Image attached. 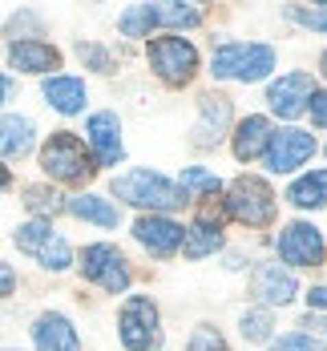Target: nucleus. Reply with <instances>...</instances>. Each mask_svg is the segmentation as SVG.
I'll list each match as a JSON object with an SVG mask.
<instances>
[{"label":"nucleus","instance_id":"f257e3e1","mask_svg":"<svg viewBox=\"0 0 327 351\" xmlns=\"http://www.w3.org/2000/svg\"><path fill=\"white\" fill-rule=\"evenodd\" d=\"M113 194L134 202V206H149V210H174V206L186 202L174 182H166L162 174H149V170H134V174L113 178Z\"/></svg>","mask_w":327,"mask_h":351},{"label":"nucleus","instance_id":"f03ea898","mask_svg":"<svg viewBox=\"0 0 327 351\" xmlns=\"http://www.w3.org/2000/svg\"><path fill=\"white\" fill-rule=\"evenodd\" d=\"M215 77H230V81H258L275 69V49L271 45H222L210 61Z\"/></svg>","mask_w":327,"mask_h":351},{"label":"nucleus","instance_id":"7ed1b4c3","mask_svg":"<svg viewBox=\"0 0 327 351\" xmlns=\"http://www.w3.org/2000/svg\"><path fill=\"white\" fill-rule=\"evenodd\" d=\"M226 210L239 222H247V226H267L275 218V194H271V186L263 178L243 174L234 178L230 190H226Z\"/></svg>","mask_w":327,"mask_h":351},{"label":"nucleus","instance_id":"20e7f679","mask_svg":"<svg viewBox=\"0 0 327 351\" xmlns=\"http://www.w3.org/2000/svg\"><path fill=\"white\" fill-rule=\"evenodd\" d=\"M40 166H45V174L57 178V182H89L93 178V162H89L85 145L73 134H53L49 145L40 149Z\"/></svg>","mask_w":327,"mask_h":351},{"label":"nucleus","instance_id":"39448f33","mask_svg":"<svg viewBox=\"0 0 327 351\" xmlns=\"http://www.w3.org/2000/svg\"><path fill=\"white\" fill-rule=\"evenodd\" d=\"M149 65L166 85H186L194 77V69H198V53L182 36H158L149 45Z\"/></svg>","mask_w":327,"mask_h":351},{"label":"nucleus","instance_id":"423d86ee","mask_svg":"<svg viewBox=\"0 0 327 351\" xmlns=\"http://www.w3.org/2000/svg\"><path fill=\"white\" fill-rule=\"evenodd\" d=\"M16 246L25 250V254H33L40 267H49V271H65L73 263V250L69 243L40 218V222H25L21 230H16Z\"/></svg>","mask_w":327,"mask_h":351},{"label":"nucleus","instance_id":"0eeeda50","mask_svg":"<svg viewBox=\"0 0 327 351\" xmlns=\"http://www.w3.org/2000/svg\"><path fill=\"white\" fill-rule=\"evenodd\" d=\"M121 343H125V351L158 348V307L142 295L125 299V307H121Z\"/></svg>","mask_w":327,"mask_h":351},{"label":"nucleus","instance_id":"6e6552de","mask_svg":"<svg viewBox=\"0 0 327 351\" xmlns=\"http://www.w3.org/2000/svg\"><path fill=\"white\" fill-rule=\"evenodd\" d=\"M81 271H85V279L97 282V287H106L109 295H117V291H125L130 287V267H125V258L117 254V246H89L85 254H81Z\"/></svg>","mask_w":327,"mask_h":351},{"label":"nucleus","instance_id":"1a4fd4ad","mask_svg":"<svg viewBox=\"0 0 327 351\" xmlns=\"http://www.w3.org/2000/svg\"><path fill=\"white\" fill-rule=\"evenodd\" d=\"M311 154H315V138L303 134V130H279V134H271V141H267V166L275 174H291Z\"/></svg>","mask_w":327,"mask_h":351},{"label":"nucleus","instance_id":"9d476101","mask_svg":"<svg viewBox=\"0 0 327 351\" xmlns=\"http://www.w3.org/2000/svg\"><path fill=\"white\" fill-rule=\"evenodd\" d=\"M311 93H315L311 73H287V77H279L267 89V106L275 109L279 117H299L307 109V101H311Z\"/></svg>","mask_w":327,"mask_h":351},{"label":"nucleus","instance_id":"9b49d317","mask_svg":"<svg viewBox=\"0 0 327 351\" xmlns=\"http://www.w3.org/2000/svg\"><path fill=\"white\" fill-rule=\"evenodd\" d=\"M279 254L295 263V267H319L324 263V239L315 226L307 222H291L287 230L279 234Z\"/></svg>","mask_w":327,"mask_h":351},{"label":"nucleus","instance_id":"f8f14e48","mask_svg":"<svg viewBox=\"0 0 327 351\" xmlns=\"http://www.w3.org/2000/svg\"><path fill=\"white\" fill-rule=\"evenodd\" d=\"M134 234H138V243L145 246V250H154V254H174L182 246V230L178 222H170V218H162V214H145V218H138L134 222Z\"/></svg>","mask_w":327,"mask_h":351},{"label":"nucleus","instance_id":"ddd939ff","mask_svg":"<svg viewBox=\"0 0 327 351\" xmlns=\"http://www.w3.org/2000/svg\"><path fill=\"white\" fill-rule=\"evenodd\" d=\"M89 141H93V154H97L101 166H117L125 158V149H121V125H117L113 113H93L89 117Z\"/></svg>","mask_w":327,"mask_h":351},{"label":"nucleus","instance_id":"4468645a","mask_svg":"<svg viewBox=\"0 0 327 351\" xmlns=\"http://www.w3.org/2000/svg\"><path fill=\"white\" fill-rule=\"evenodd\" d=\"M295 291H299V287H295V275L283 271L279 263H263V267L254 271V295H258L263 303H279V307H283V303L295 299Z\"/></svg>","mask_w":327,"mask_h":351},{"label":"nucleus","instance_id":"2eb2a0df","mask_svg":"<svg viewBox=\"0 0 327 351\" xmlns=\"http://www.w3.org/2000/svg\"><path fill=\"white\" fill-rule=\"evenodd\" d=\"M222 246V230H218V214L215 210H202V218L182 234V250L186 258H206Z\"/></svg>","mask_w":327,"mask_h":351},{"label":"nucleus","instance_id":"dca6fc26","mask_svg":"<svg viewBox=\"0 0 327 351\" xmlns=\"http://www.w3.org/2000/svg\"><path fill=\"white\" fill-rule=\"evenodd\" d=\"M271 134H275V130H271L267 117H247V121H239V130H234V158H239V162L263 158Z\"/></svg>","mask_w":327,"mask_h":351},{"label":"nucleus","instance_id":"f3484780","mask_svg":"<svg viewBox=\"0 0 327 351\" xmlns=\"http://www.w3.org/2000/svg\"><path fill=\"white\" fill-rule=\"evenodd\" d=\"M36 351H77V331L65 315H40L33 327Z\"/></svg>","mask_w":327,"mask_h":351},{"label":"nucleus","instance_id":"a211bd4d","mask_svg":"<svg viewBox=\"0 0 327 351\" xmlns=\"http://www.w3.org/2000/svg\"><path fill=\"white\" fill-rule=\"evenodd\" d=\"M8 61L25 73H49V69L61 65V53L53 45H40V40H16L8 49Z\"/></svg>","mask_w":327,"mask_h":351},{"label":"nucleus","instance_id":"6ab92c4d","mask_svg":"<svg viewBox=\"0 0 327 351\" xmlns=\"http://www.w3.org/2000/svg\"><path fill=\"white\" fill-rule=\"evenodd\" d=\"M226 121H230V101L218 93H206L202 97V121H198V145H210V141L222 138Z\"/></svg>","mask_w":327,"mask_h":351},{"label":"nucleus","instance_id":"aec40b11","mask_svg":"<svg viewBox=\"0 0 327 351\" xmlns=\"http://www.w3.org/2000/svg\"><path fill=\"white\" fill-rule=\"evenodd\" d=\"M45 97L61 113H81L85 109V85L77 77H49L45 81Z\"/></svg>","mask_w":327,"mask_h":351},{"label":"nucleus","instance_id":"412c9836","mask_svg":"<svg viewBox=\"0 0 327 351\" xmlns=\"http://www.w3.org/2000/svg\"><path fill=\"white\" fill-rule=\"evenodd\" d=\"M33 149V121L29 117H0V154L4 158H21Z\"/></svg>","mask_w":327,"mask_h":351},{"label":"nucleus","instance_id":"4be33fe9","mask_svg":"<svg viewBox=\"0 0 327 351\" xmlns=\"http://www.w3.org/2000/svg\"><path fill=\"white\" fill-rule=\"evenodd\" d=\"M291 202L299 206V210H311V206H327V170H311V174H303L295 186H291L287 194Z\"/></svg>","mask_w":327,"mask_h":351},{"label":"nucleus","instance_id":"5701e85b","mask_svg":"<svg viewBox=\"0 0 327 351\" xmlns=\"http://www.w3.org/2000/svg\"><path fill=\"white\" fill-rule=\"evenodd\" d=\"M65 210H73L77 218H89V222H97V226H117V206H109L106 198H97V194L69 198Z\"/></svg>","mask_w":327,"mask_h":351},{"label":"nucleus","instance_id":"b1692460","mask_svg":"<svg viewBox=\"0 0 327 351\" xmlns=\"http://www.w3.org/2000/svg\"><path fill=\"white\" fill-rule=\"evenodd\" d=\"M149 21L154 25H174V29H194L202 16L190 4H149Z\"/></svg>","mask_w":327,"mask_h":351},{"label":"nucleus","instance_id":"393cba45","mask_svg":"<svg viewBox=\"0 0 327 351\" xmlns=\"http://www.w3.org/2000/svg\"><path fill=\"white\" fill-rule=\"evenodd\" d=\"M178 190H182V198H186V194H218L222 182H218L215 174H206V170H182Z\"/></svg>","mask_w":327,"mask_h":351},{"label":"nucleus","instance_id":"a878e982","mask_svg":"<svg viewBox=\"0 0 327 351\" xmlns=\"http://www.w3.org/2000/svg\"><path fill=\"white\" fill-rule=\"evenodd\" d=\"M29 210H36V214H57V210H65V202H61V194L57 190H40V186H33L29 190Z\"/></svg>","mask_w":327,"mask_h":351},{"label":"nucleus","instance_id":"bb28decb","mask_svg":"<svg viewBox=\"0 0 327 351\" xmlns=\"http://www.w3.org/2000/svg\"><path fill=\"white\" fill-rule=\"evenodd\" d=\"M149 25H154V21H149V4H134V8L121 16V33L125 36H145Z\"/></svg>","mask_w":327,"mask_h":351},{"label":"nucleus","instance_id":"cd10ccee","mask_svg":"<svg viewBox=\"0 0 327 351\" xmlns=\"http://www.w3.org/2000/svg\"><path fill=\"white\" fill-rule=\"evenodd\" d=\"M243 335H247L251 343L271 339V315H267V311H247V315H243Z\"/></svg>","mask_w":327,"mask_h":351},{"label":"nucleus","instance_id":"c85d7f7f","mask_svg":"<svg viewBox=\"0 0 327 351\" xmlns=\"http://www.w3.org/2000/svg\"><path fill=\"white\" fill-rule=\"evenodd\" d=\"M190 351H226V343H222V335L215 327H198L190 335Z\"/></svg>","mask_w":327,"mask_h":351},{"label":"nucleus","instance_id":"c756f323","mask_svg":"<svg viewBox=\"0 0 327 351\" xmlns=\"http://www.w3.org/2000/svg\"><path fill=\"white\" fill-rule=\"evenodd\" d=\"M271 351H324V343L311 339V335H283Z\"/></svg>","mask_w":327,"mask_h":351},{"label":"nucleus","instance_id":"7c9ffc66","mask_svg":"<svg viewBox=\"0 0 327 351\" xmlns=\"http://www.w3.org/2000/svg\"><path fill=\"white\" fill-rule=\"evenodd\" d=\"M287 16H295V21H303V25H311V29H319L324 33L327 29V8H287Z\"/></svg>","mask_w":327,"mask_h":351},{"label":"nucleus","instance_id":"2f4dec72","mask_svg":"<svg viewBox=\"0 0 327 351\" xmlns=\"http://www.w3.org/2000/svg\"><path fill=\"white\" fill-rule=\"evenodd\" d=\"M307 109H311V121L315 125H327V93H311Z\"/></svg>","mask_w":327,"mask_h":351},{"label":"nucleus","instance_id":"473e14b6","mask_svg":"<svg viewBox=\"0 0 327 351\" xmlns=\"http://www.w3.org/2000/svg\"><path fill=\"white\" fill-rule=\"evenodd\" d=\"M12 282H16L12 267H8V263H0V295H12Z\"/></svg>","mask_w":327,"mask_h":351},{"label":"nucleus","instance_id":"72a5a7b5","mask_svg":"<svg viewBox=\"0 0 327 351\" xmlns=\"http://www.w3.org/2000/svg\"><path fill=\"white\" fill-rule=\"evenodd\" d=\"M307 299H311V307H327V287H315Z\"/></svg>","mask_w":327,"mask_h":351},{"label":"nucleus","instance_id":"f704fd0d","mask_svg":"<svg viewBox=\"0 0 327 351\" xmlns=\"http://www.w3.org/2000/svg\"><path fill=\"white\" fill-rule=\"evenodd\" d=\"M0 190H8V166H0Z\"/></svg>","mask_w":327,"mask_h":351},{"label":"nucleus","instance_id":"c9c22d12","mask_svg":"<svg viewBox=\"0 0 327 351\" xmlns=\"http://www.w3.org/2000/svg\"><path fill=\"white\" fill-rule=\"evenodd\" d=\"M4 93H8V81H4V77H0V101H4Z\"/></svg>","mask_w":327,"mask_h":351},{"label":"nucleus","instance_id":"e433bc0d","mask_svg":"<svg viewBox=\"0 0 327 351\" xmlns=\"http://www.w3.org/2000/svg\"><path fill=\"white\" fill-rule=\"evenodd\" d=\"M324 73H327V53H324Z\"/></svg>","mask_w":327,"mask_h":351}]
</instances>
